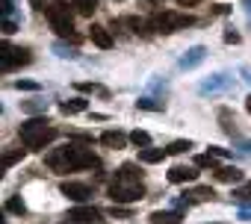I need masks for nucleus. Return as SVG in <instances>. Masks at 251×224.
<instances>
[{
	"label": "nucleus",
	"mask_w": 251,
	"mask_h": 224,
	"mask_svg": "<svg viewBox=\"0 0 251 224\" xmlns=\"http://www.w3.org/2000/svg\"><path fill=\"white\" fill-rule=\"evenodd\" d=\"M106 195H109V201H112L115 206L142 201V198H145V186H142V171H139V165L124 162V165L115 171V177H112Z\"/></svg>",
	"instance_id": "obj_1"
},
{
	"label": "nucleus",
	"mask_w": 251,
	"mask_h": 224,
	"mask_svg": "<svg viewBox=\"0 0 251 224\" xmlns=\"http://www.w3.org/2000/svg\"><path fill=\"white\" fill-rule=\"evenodd\" d=\"M48 168L56 174H68V171H83V168H100L98 154H92V148L83 145H65V148H53L45 157Z\"/></svg>",
	"instance_id": "obj_2"
},
{
	"label": "nucleus",
	"mask_w": 251,
	"mask_h": 224,
	"mask_svg": "<svg viewBox=\"0 0 251 224\" xmlns=\"http://www.w3.org/2000/svg\"><path fill=\"white\" fill-rule=\"evenodd\" d=\"M18 136H21V145L27 151H42V148H48L59 139V130L48 118H30L18 127Z\"/></svg>",
	"instance_id": "obj_3"
},
{
	"label": "nucleus",
	"mask_w": 251,
	"mask_h": 224,
	"mask_svg": "<svg viewBox=\"0 0 251 224\" xmlns=\"http://www.w3.org/2000/svg\"><path fill=\"white\" fill-rule=\"evenodd\" d=\"M45 15H48V24L53 27L56 36L71 39L74 45L80 42V36L74 33V18H71V6H68V3H62V0H53V3L45 9Z\"/></svg>",
	"instance_id": "obj_4"
},
{
	"label": "nucleus",
	"mask_w": 251,
	"mask_h": 224,
	"mask_svg": "<svg viewBox=\"0 0 251 224\" xmlns=\"http://www.w3.org/2000/svg\"><path fill=\"white\" fill-rule=\"evenodd\" d=\"M151 27H154V33H177V30H186V27H192L195 24V18L192 15H183V12H154L151 18Z\"/></svg>",
	"instance_id": "obj_5"
},
{
	"label": "nucleus",
	"mask_w": 251,
	"mask_h": 224,
	"mask_svg": "<svg viewBox=\"0 0 251 224\" xmlns=\"http://www.w3.org/2000/svg\"><path fill=\"white\" fill-rule=\"evenodd\" d=\"M30 62H33V53L27 47H12L9 42L0 45V68H3L6 74L21 68V65H30Z\"/></svg>",
	"instance_id": "obj_6"
},
{
	"label": "nucleus",
	"mask_w": 251,
	"mask_h": 224,
	"mask_svg": "<svg viewBox=\"0 0 251 224\" xmlns=\"http://www.w3.org/2000/svg\"><path fill=\"white\" fill-rule=\"evenodd\" d=\"M65 218H68V224H106V218L95 206H74V209H68Z\"/></svg>",
	"instance_id": "obj_7"
},
{
	"label": "nucleus",
	"mask_w": 251,
	"mask_h": 224,
	"mask_svg": "<svg viewBox=\"0 0 251 224\" xmlns=\"http://www.w3.org/2000/svg\"><path fill=\"white\" fill-rule=\"evenodd\" d=\"M68 201H77V203H86L89 198H92V186H86V183H62V189H59Z\"/></svg>",
	"instance_id": "obj_8"
},
{
	"label": "nucleus",
	"mask_w": 251,
	"mask_h": 224,
	"mask_svg": "<svg viewBox=\"0 0 251 224\" xmlns=\"http://www.w3.org/2000/svg\"><path fill=\"white\" fill-rule=\"evenodd\" d=\"M230 83H233V77H227V74H216V77L204 80V83L198 86V91H201V94H216V91L230 89Z\"/></svg>",
	"instance_id": "obj_9"
},
{
	"label": "nucleus",
	"mask_w": 251,
	"mask_h": 224,
	"mask_svg": "<svg viewBox=\"0 0 251 224\" xmlns=\"http://www.w3.org/2000/svg\"><path fill=\"white\" fill-rule=\"evenodd\" d=\"M204 56H207V47H204V45H195V47H189V50L180 56V62H177V65H180L183 71H192L195 65H201V62H204Z\"/></svg>",
	"instance_id": "obj_10"
},
{
	"label": "nucleus",
	"mask_w": 251,
	"mask_h": 224,
	"mask_svg": "<svg viewBox=\"0 0 251 224\" xmlns=\"http://www.w3.org/2000/svg\"><path fill=\"white\" fill-rule=\"evenodd\" d=\"M216 198V192L210 189V186H198V189H192V192H186L183 195V201H180V206H192V203H204V201H213Z\"/></svg>",
	"instance_id": "obj_11"
},
{
	"label": "nucleus",
	"mask_w": 251,
	"mask_h": 224,
	"mask_svg": "<svg viewBox=\"0 0 251 224\" xmlns=\"http://www.w3.org/2000/svg\"><path fill=\"white\" fill-rule=\"evenodd\" d=\"M127 142H130V136H124L121 130H106V133H100V145H103V148H112V151L127 148Z\"/></svg>",
	"instance_id": "obj_12"
},
{
	"label": "nucleus",
	"mask_w": 251,
	"mask_h": 224,
	"mask_svg": "<svg viewBox=\"0 0 251 224\" xmlns=\"http://www.w3.org/2000/svg\"><path fill=\"white\" fill-rule=\"evenodd\" d=\"M195 177H198V168H195V165H192V168H189V165H175V168L169 171V183H177V186H180V183H192Z\"/></svg>",
	"instance_id": "obj_13"
},
{
	"label": "nucleus",
	"mask_w": 251,
	"mask_h": 224,
	"mask_svg": "<svg viewBox=\"0 0 251 224\" xmlns=\"http://www.w3.org/2000/svg\"><path fill=\"white\" fill-rule=\"evenodd\" d=\"M89 39H92V45H98L100 50H109V47H112V36H109V30L100 27V24H92Z\"/></svg>",
	"instance_id": "obj_14"
},
{
	"label": "nucleus",
	"mask_w": 251,
	"mask_h": 224,
	"mask_svg": "<svg viewBox=\"0 0 251 224\" xmlns=\"http://www.w3.org/2000/svg\"><path fill=\"white\" fill-rule=\"evenodd\" d=\"M166 157H169L166 148H145V151H139V162H142V165H157V162H163Z\"/></svg>",
	"instance_id": "obj_15"
},
{
	"label": "nucleus",
	"mask_w": 251,
	"mask_h": 224,
	"mask_svg": "<svg viewBox=\"0 0 251 224\" xmlns=\"http://www.w3.org/2000/svg\"><path fill=\"white\" fill-rule=\"evenodd\" d=\"M216 180H219V183H242L245 174H242L236 165H225V168H216Z\"/></svg>",
	"instance_id": "obj_16"
},
{
	"label": "nucleus",
	"mask_w": 251,
	"mask_h": 224,
	"mask_svg": "<svg viewBox=\"0 0 251 224\" xmlns=\"http://www.w3.org/2000/svg\"><path fill=\"white\" fill-rule=\"evenodd\" d=\"M86 109H89V100L86 97H71V100H62L59 103L62 115H77V112H86Z\"/></svg>",
	"instance_id": "obj_17"
},
{
	"label": "nucleus",
	"mask_w": 251,
	"mask_h": 224,
	"mask_svg": "<svg viewBox=\"0 0 251 224\" xmlns=\"http://www.w3.org/2000/svg\"><path fill=\"white\" fill-rule=\"evenodd\" d=\"M183 218V212L180 209H172V212H151V224H177Z\"/></svg>",
	"instance_id": "obj_18"
},
{
	"label": "nucleus",
	"mask_w": 251,
	"mask_h": 224,
	"mask_svg": "<svg viewBox=\"0 0 251 224\" xmlns=\"http://www.w3.org/2000/svg\"><path fill=\"white\" fill-rule=\"evenodd\" d=\"M124 24H127L133 33H142V36H151V33H154V27H151L148 18H136V15H133V18H124Z\"/></svg>",
	"instance_id": "obj_19"
},
{
	"label": "nucleus",
	"mask_w": 251,
	"mask_h": 224,
	"mask_svg": "<svg viewBox=\"0 0 251 224\" xmlns=\"http://www.w3.org/2000/svg\"><path fill=\"white\" fill-rule=\"evenodd\" d=\"M77 91H86V94H100V97H109V89L100 86V83H74Z\"/></svg>",
	"instance_id": "obj_20"
},
{
	"label": "nucleus",
	"mask_w": 251,
	"mask_h": 224,
	"mask_svg": "<svg viewBox=\"0 0 251 224\" xmlns=\"http://www.w3.org/2000/svg\"><path fill=\"white\" fill-rule=\"evenodd\" d=\"M71 6L77 9V15L92 18V15H95V9H98V0H71Z\"/></svg>",
	"instance_id": "obj_21"
},
{
	"label": "nucleus",
	"mask_w": 251,
	"mask_h": 224,
	"mask_svg": "<svg viewBox=\"0 0 251 224\" xmlns=\"http://www.w3.org/2000/svg\"><path fill=\"white\" fill-rule=\"evenodd\" d=\"M130 145H136L139 151L154 148V145H151V133H145V130H133V133H130Z\"/></svg>",
	"instance_id": "obj_22"
},
{
	"label": "nucleus",
	"mask_w": 251,
	"mask_h": 224,
	"mask_svg": "<svg viewBox=\"0 0 251 224\" xmlns=\"http://www.w3.org/2000/svg\"><path fill=\"white\" fill-rule=\"evenodd\" d=\"M21 109L27 112V115H36V112H45V109H48V100L33 97V100H24V103H21Z\"/></svg>",
	"instance_id": "obj_23"
},
{
	"label": "nucleus",
	"mask_w": 251,
	"mask_h": 224,
	"mask_svg": "<svg viewBox=\"0 0 251 224\" xmlns=\"http://www.w3.org/2000/svg\"><path fill=\"white\" fill-rule=\"evenodd\" d=\"M6 212H15V215H27V203H24V198H21V195L9 198V201H6Z\"/></svg>",
	"instance_id": "obj_24"
},
{
	"label": "nucleus",
	"mask_w": 251,
	"mask_h": 224,
	"mask_svg": "<svg viewBox=\"0 0 251 224\" xmlns=\"http://www.w3.org/2000/svg\"><path fill=\"white\" fill-rule=\"evenodd\" d=\"M219 121H222V127H225V133H230V136H236V127H233V115H230V109H219Z\"/></svg>",
	"instance_id": "obj_25"
},
{
	"label": "nucleus",
	"mask_w": 251,
	"mask_h": 224,
	"mask_svg": "<svg viewBox=\"0 0 251 224\" xmlns=\"http://www.w3.org/2000/svg\"><path fill=\"white\" fill-rule=\"evenodd\" d=\"M136 106L139 109H148V112H163V100H154V97H139Z\"/></svg>",
	"instance_id": "obj_26"
},
{
	"label": "nucleus",
	"mask_w": 251,
	"mask_h": 224,
	"mask_svg": "<svg viewBox=\"0 0 251 224\" xmlns=\"http://www.w3.org/2000/svg\"><path fill=\"white\" fill-rule=\"evenodd\" d=\"M189 148H195V145H192V142H189V139H177V142H172V145H169V148H166V151H169V154H175V157H177V154H186V151H189Z\"/></svg>",
	"instance_id": "obj_27"
},
{
	"label": "nucleus",
	"mask_w": 251,
	"mask_h": 224,
	"mask_svg": "<svg viewBox=\"0 0 251 224\" xmlns=\"http://www.w3.org/2000/svg\"><path fill=\"white\" fill-rule=\"evenodd\" d=\"M53 53H56V56H65V59H74V56H77V50L68 47L65 42H56V45H53Z\"/></svg>",
	"instance_id": "obj_28"
},
{
	"label": "nucleus",
	"mask_w": 251,
	"mask_h": 224,
	"mask_svg": "<svg viewBox=\"0 0 251 224\" xmlns=\"http://www.w3.org/2000/svg\"><path fill=\"white\" fill-rule=\"evenodd\" d=\"M21 157H24L21 148H18V151H6V154H3V168H12L15 162H21Z\"/></svg>",
	"instance_id": "obj_29"
},
{
	"label": "nucleus",
	"mask_w": 251,
	"mask_h": 224,
	"mask_svg": "<svg viewBox=\"0 0 251 224\" xmlns=\"http://www.w3.org/2000/svg\"><path fill=\"white\" fill-rule=\"evenodd\" d=\"M195 168H210V171H216V157H210V154L195 157Z\"/></svg>",
	"instance_id": "obj_30"
},
{
	"label": "nucleus",
	"mask_w": 251,
	"mask_h": 224,
	"mask_svg": "<svg viewBox=\"0 0 251 224\" xmlns=\"http://www.w3.org/2000/svg\"><path fill=\"white\" fill-rule=\"evenodd\" d=\"M233 198H236L242 206H251V183H248V186H242V189H236V192H233Z\"/></svg>",
	"instance_id": "obj_31"
},
{
	"label": "nucleus",
	"mask_w": 251,
	"mask_h": 224,
	"mask_svg": "<svg viewBox=\"0 0 251 224\" xmlns=\"http://www.w3.org/2000/svg\"><path fill=\"white\" fill-rule=\"evenodd\" d=\"M15 89H18V91H39V83H33V80H18Z\"/></svg>",
	"instance_id": "obj_32"
},
{
	"label": "nucleus",
	"mask_w": 251,
	"mask_h": 224,
	"mask_svg": "<svg viewBox=\"0 0 251 224\" xmlns=\"http://www.w3.org/2000/svg\"><path fill=\"white\" fill-rule=\"evenodd\" d=\"M210 157H216V159H227L230 157V151L227 148H216V145H210V151H207Z\"/></svg>",
	"instance_id": "obj_33"
},
{
	"label": "nucleus",
	"mask_w": 251,
	"mask_h": 224,
	"mask_svg": "<svg viewBox=\"0 0 251 224\" xmlns=\"http://www.w3.org/2000/svg\"><path fill=\"white\" fill-rule=\"evenodd\" d=\"M15 30H18V27H15V21H12V18H3V36H12Z\"/></svg>",
	"instance_id": "obj_34"
},
{
	"label": "nucleus",
	"mask_w": 251,
	"mask_h": 224,
	"mask_svg": "<svg viewBox=\"0 0 251 224\" xmlns=\"http://www.w3.org/2000/svg\"><path fill=\"white\" fill-rule=\"evenodd\" d=\"M109 212H112L115 218H130V212H127V209H121V206H115V203H112V209H109Z\"/></svg>",
	"instance_id": "obj_35"
},
{
	"label": "nucleus",
	"mask_w": 251,
	"mask_h": 224,
	"mask_svg": "<svg viewBox=\"0 0 251 224\" xmlns=\"http://www.w3.org/2000/svg\"><path fill=\"white\" fill-rule=\"evenodd\" d=\"M225 42H227V45H236V42H239V33L227 30V33H225Z\"/></svg>",
	"instance_id": "obj_36"
},
{
	"label": "nucleus",
	"mask_w": 251,
	"mask_h": 224,
	"mask_svg": "<svg viewBox=\"0 0 251 224\" xmlns=\"http://www.w3.org/2000/svg\"><path fill=\"white\" fill-rule=\"evenodd\" d=\"M236 148H239V151H245V154H251V142H245V139H239V142H236Z\"/></svg>",
	"instance_id": "obj_37"
},
{
	"label": "nucleus",
	"mask_w": 251,
	"mask_h": 224,
	"mask_svg": "<svg viewBox=\"0 0 251 224\" xmlns=\"http://www.w3.org/2000/svg\"><path fill=\"white\" fill-rule=\"evenodd\" d=\"M12 15V0H3V18Z\"/></svg>",
	"instance_id": "obj_38"
},
{
	"label": "nucleus",
	"mask_w": 251,
	"mask_h": 224,
	"mask_svg": "<svg viewBox=\"0 0 251 224\" xmlns=\"http://www.w3.org/2000/svg\"><path fill=\"white\" fill-rule=\"evenodd\" d=\"M180 6H195V3H201V0H177Z\"/></svg>",
	"instance_id": "obj_39"
},
{
	"label": "nucleus",
	"mask_w": 251,
	"mask_h": 224,
	"mask_svg": "<svg viewBox=\"0 0 251 224\" xmlns=\"http://www.w3.org/2000/svg\"><path fill=\"white\" fill-rule=\"evenodd\" d=\"M239 218H242V221H251V209H242V212H239Z\"/></svg>",
	"instance_id": "obj_40"
},
{
	"label": "nucleus",
	"mask_w": 251,
	"mask_h": 224,
	"mask_svg": "<svg viewBox=\"0 0 251 224\" xmlns=\"http://www.w3.org/2000/svg\"><path fill=\"white\" fill-rule=\"evenodd\" d=\"M242 77H245V80L251 83V68H242Z\"/></svg>",
	"instance_id": "obj_41"
},
{
	"label": "nucleus",
	"mask_w": 251,
	"mask_h": 224,
	"mask_svg": "<svg viewBox=\"0 0 251 224\" xmlns=\"http://www.w3.org/2000/svg\"><path fill=\"white\" fill-rule=\"evenodd\" d=\"M33 6L36 9H45V0H33Z\"/></svg>",
	"instance_id": "obj_42"
},
{
	"label": "nucleus",
	"mask_w": 251,
	"mask_h": 224,
	"mask_svg": "<svg viewBox=\"0 0 251 224\" xmlns=\"http://www.w3.org/2000/svg\"><path fill=\"white\" fill-rule=\"evenodd\" d=\"M245 109H248V112H251V94H248V97H245Z\"/></svg>",
	"instance_id": "obj_43"
},
{
	"label": "nucleus",
	"mask_w": 251,
	"mask_h": 224,
	"mask_svg": "<svg viewBox=\"0 0 251 224\" xmlns=\"http://www.w3.org/2000/svg\"><path fill=\"white\" fill-rule=\"evenodd\" d=\"M148 3H163V0H148Z\"/></svg>",
	"instance_id": "obj_44"
}]
</instances>
